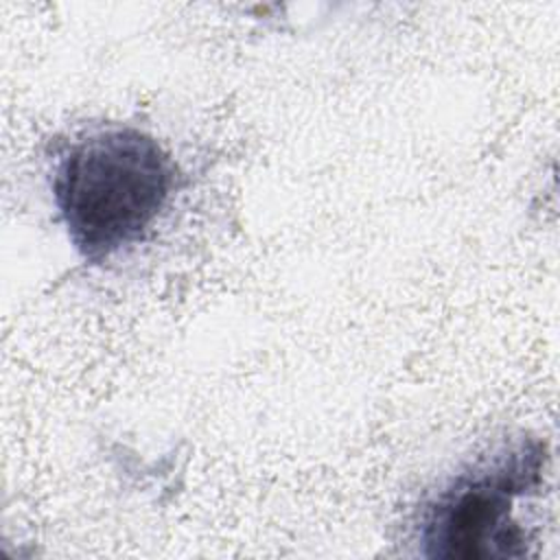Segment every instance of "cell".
<instances>
[{
  "label": "cell",
  "mask_w": 560,
  "mask_h": 560,
  "mask_svg": "<svg viewBox=\"0 0 560 560\" xmlns=\"http://www.w3.org/2000/svg\"><path fill=\"white\" fill-rule=\"evenodd\" d=\"M179 188V171L151 133L105 125L70 138L50 166V192L72 249L101 265L153 230Z\"/></svg>",
  "instance_id": "cell-1"
},
{
  "label": "cell",
  "mask_w": 560,
  "mask_h": 560,
  "mask_svg": "<svg viewBox=\"0 0 560 560\" xmlns=\"http://www.w3.org/2000/svg\"><path fill=\"white\" fill-rule=\"evenodd\" d=\"M549 466L547 442L505 438L462 464L416 508L418 553L440 560H503L532 553L516 508L534 499Z\"/></svg>",
  "instance_id": "cell-2"
}]
</instances>
